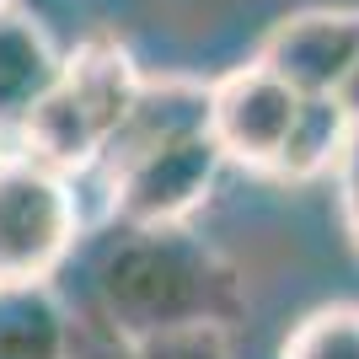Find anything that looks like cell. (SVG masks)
Masks as SVG:
<instances>
[{
  "label": "cell",
  "instance_id": "2e32d148",
  "mask_svg": "<svg viewBox=\"0 0 359 359\" xmlns=\"http://www.w3.org/2000/svg\"><path fill=\"white\" fill-rule=\"evenodd\" d=\"M6 6H11V0H0V11H6Z\"/></svg>",
  "mask_w": 359,
  "mask_h": 359
},
{
  "label": "cell",
  "instance_id": "4fadbf2b",
  "mask_svg": "<svg viewBox=\"0 0 359 359\" xmlns=\"http://www.w3.org/2000/svg\"><path fill=\"white\" fill-rule=\"evenodd\" d=\"M70 359H135V344L129 338H118V332L107 327H75V338H70Z\"/></svg>",
  "mask_w": 359,
  "mask_h": 359
},
{
  "label": "cell",
  "instance_id": "5bb4252c",
  "mask_svg": "<svg viewBox=\"0 0 359 359\" xmlns=\"http://www.w3.org/2000/svg\"><path fill=\"white\" fill-rule=\"evenodd\" d=\"M338 194H344V220H348V236L359 247V118H354V135L344 145V161H338Z\"/></svg>",
  "mask_w": 359,
  "mask_h": 359
},
{
  "label": "cell",
  "instance_id": "52a82bcc",
  "mask_svg": "<svg viewBox=\"0 0 359 359\" xmlns=\"http://www.w3.org/2000/svg\"><path fill=\"white\" fill-rule=\"evenodd\" d=\"M198 129H210V86H188V81H145L129 107V118H123L118 140L107 145L102 166L135 161L145 150L166 145V140H182V135H198Z\"/></svg>",
  "mask_w": 359,
  "mask_h": 359
},
{
  "label": "cell",
  "instance_id": "30bf717a",
  "mask_svg": "<svg viewBox=\"0 0 359 359\" xmlns=\"http://www.w3.org/2000/svg\"><path fill=\"white\" fill-rule=\"evenodd\" d=\"M354 135V113L338 97H300V113L290 123V140L273 161V177L311 182L344 161V145Z\"/></svg>",
  "mask_w": 359,
  "mask_h": 359
},
{
  "label": "cell",
  "instance_id": "8992f818",
  "mask_svg": "<svg viewBox=\"0 0 359 359\" xmlns=\"http://www.w3.org/2000/svg\"><path fill=\"white\" fill-rule=\"evenodd\" d=\"M300 97H332L359 65V11H300L269 32L257 54Z\"/></svg>",
  "mask_w": 359,
  "mask_h": 359
},
{
  "label": "cell",
  "instance_id": "8fae6325",
  "mask_svg": "<svg viewBox=\"0 0 359 359\" xmlns=\"http://www.w3.org/2000/svg\"><path fill=\"white\" fill-rule=\"evenodd\" d=\"M279 359H359V306H322L285 338Z\"/></svg>",
  "mask_w": 359,
  "mask_h": 359
},
{
  "label": "cell",
  "instance_id": "5b68a950",
  "mask_svg": "<svg viewBox=\"0 0 359 359\" xmlns=\"http://www.w3.org/2000/svg\"><path fill=\"white\" fill-rule=\"evenodd\" d=\"M300 113V91L269 70V65H247L231 70L225 81L210 86V135L225 150V161L273 172L279 150L290 140V123Z\"/></svg>",
  "mask_w": 359,
  "mask_h": 359
},
{
  "label": "cell",
  "instance_id": "9c48e42d",
  "mask_svg": "<svg viewBox=\"0 0 359 359\" xmlns=\"http://www.w3.org/2000/svg\"><path fill=\"white\" fill-rule=\"evenodd\" d=\"M75 322L48 285L0 290V359H70Z\"/></svg>",
  "mask_w": 359,
  "mask_h": 359
},
{
  "label": "cell",
  "instance_id": "7a4b0ae2",
  "mask_svg": "<svg viewBox=\"0 0 359 359\" xmlns=\"http://www.w3.org/2000/svg\"><path fill=\"white\" fill-rule=\"evenodd\" d=\"M140 70L113 38H86L70 60L60 65L54 86L38 97L27 118H22V150H32L38 161H48L54 172L75 177L107 156V145L118 140L123 118L140 97Z\"/></svg>",
  "mask_w": 359,
  "mask_h": 359
},
{
  "label": "cell",
  "instance_id": "ba28073f",
  "mask_svg": "<svg viewBox=\"0 0 359 359\" xmlns=\"http://www.w3.org/2000/svg\"><path fill=\"white\" fill-rule=\"evenodd\" d=\"M60 54L27 16L0 11V129H22L38 97L54 86L60 75Z\"/></svg>",
  "mask_w": 359,
  "mask_h": 359
},
{
  "label": "cell",
  "instance_id": "9a60e30c",
  "mask_svg": "<svg viewBox=\"0 0 359 359\" xmlns=\"http://www.w3.org/2000/svg\"><path fill=\"white\" fill-rule=\"evenodd\" d=\"M332 97H338V102H344V107H348V113H354V118H359V65H354V70H348V75H344V86L332 91Z\"/></svg>",
  "mask_w": 359,
  "mask_h": 359
},
{
  "label": "cell",
  "instance_id": "3957f363",
  "mask_svg": "<svg viewBox=\"0 0 359 359\" xmlns=\"http://www.w3.org/2000/svg\"><path fill=\"white\" fill-rule=\"evenodd\" d=\"M81 236V198L70 177L32 150L0 156V290L43 285Z\"/></svg>",
  "mask_w": 359,
  "mask_h": 359
},
{
  "label": "cell",
  "instance_id": "6da1fadb",
  "mask_svg": "<svg viewBox=\"0 0 359 359\" xmlns=\"http://www.w3.org/2000/svg\"><path fill=\"white\" fill-rule=\"evenodd\" d=\"M102 322L129 344L182 327H225L247 311L236 269L188 225H123L97 263Z\"/></svg>",
  "mask_w": 359,
  "mask_h": 359
},
{
  "label": "cell",
  "instance_id": "7c38bea8",
  "mask_svg": "<svg viewBox=\"0 0 359 359\" xmlns=\"http://www.w3.org/2000/svg\"><path fill=\"white\" fill-rule=\"evenodd\" d=\"M135 359H231V354H225V327H182L135 344Z\"/></svg>",
  "mask_w": 359,
  "mask_h": 359
},
{
  "label": "cell",
  "instance_id": "277c9868",
  "mask_svg": "<svg viewBox=\"0 0 359 359\" xmlns=\"http://www.w3.org/2000/svg\"><path fill=\"white\" fill-rule=\"evenodd\" d=\"M225 166V150L210 129L145 150L107 172V210L118 225H182L210 198Z\"/></svg>",
  "mask_w": 359,
  "mask_h": 359
}]
</instances>
